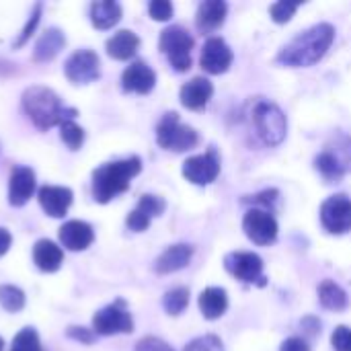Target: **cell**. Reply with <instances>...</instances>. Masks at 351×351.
<instances>
[{
    "instance_id": "cell-1",
    "label": "cell",
    "mask_w": 351,
    "mask_h": 351,
    "mask_svg": "<svg viewBox=\"0 0 351 351\" xmlns=\"http://www.w3.org/2000/svg\"><path fill=\"white\" fill-rule=\"evenodd\" d=\"M333 39H335V29L329 23H319L296 35L288 45H284L278 53V64L288 68L315 66L329 51Z\"/></svg>"
},
{
    "instance_id": "cell-2",
    "label": "cell",
    "mask_w": 351,
    "mask_h": 351,
    "mask_svg": "<svg viewBox=\"0 0 351 351\" xmlns=\"http://www.w3.org/2000/svg\"><path fill=\"white\" fill-rule=\"evenodd\" d=\"M23 107L39 130L62 125L64 121H70L76 115L74 109L64 107L60 97L51 88H45V86L27 88L23 95Z\"/></svg>"
},
{
    "instance_id": "cell-3",
    "label": "cell",
    "mask_w": 351,
    "mask_h": 351,
    "mask_svg": "<svg viewBox=\"0 0 351 351\" xmlns=\"http://www.w3.org/2000/svg\"><path fill=\"white\" fill-rule=\"evenodd\" d=\"M142 171V160L138 156H130L123 160H115L103 165L93 175V195L99 204H107L130 187V181Z\"/></svg>"
},
{
    "instance_id": "cell-4",
    "label": "cell",
    "mask_w": 351,
    "mask_h": 351,
    "mask_svg": "<svg viewBox=\"0 0 351 351\" xmlns=\"http://www.w3.org/2000/svg\"><path fill=\"white\" fill-rule=\"evenodd\" d=\"M251 123L261 138L263 144L267 146H278L284 142L286 132H288V121L284 111L271 103V101H257L251 111Z\"/></svg>"
},
{
    "instance_id": "cell-5",
    "label": "cell",
    "mask_w": 351,
    "mask_h": 351,
    "mask_svg": "<svg viewBox=\"0 0 351 351\" xmlns=\"http://www.w3.org/2000/svg\"><path fill=\"white\" fill-rule=\"evenodd\" d=\"M160 51L167 53L171 66L177 72H187L191 68V49H193V37L187 29L173 25L160 33Z\"/></svg>"
},
{
    "instance_id": "cell-6",
    "label": "cell",
    "mask_w": 351,
    "mask_h": 351,
    "mask_svg": "<svg viewBox=\"0 0 351 351\" xmlns=\"http://www.w3.org/2000/svg\"><path fill=\"white\" fill-rule=\"evenodd\" d=\"M197 132L179 121L177 113H167L156 128V142L165 150L185 152L197 144Z\"/></svg>"
},
{
    "instance_id": "cell-7",
    "label": "cell",
    "mask_w": 351,
    "mask_h": 351,
    "mask_svg": "<svg viewBox=\"0 0 351 351\" xmlns=\"http://www.w3.org/2000/svg\"><path fill=\"white\" fill-rule=\"evenodd\" d=\"M93 331L97 335H117L132 333L134 321L123 300H115L113 304L101 308L93 319Z\"/></svg>"
},
{
    "instance_id": "cell-8",
    "label": "cell",
    "mask_w": 351,
    "mask_h": 351,
    "mask_svg": "<svg viewBox=\"0 0 351 351\" xmlns=\"http://www.w3.org/2000/svg\"><path fill=\"white\" fill-rule=\"evenodd\" d=\"M321 222L331 234H346L351 230V199L348 195H331L321 206Z\"/></svg>"
},
{
    "instance_id": "cell-9",
    "label": "cell",
    "mask_w": 351,
    "mask_h": 351,
    "mask_svg": "<svg viewBox=\"0 0 351 351\" xmlns=\"http://www.w3.org/2000/svg\"><path fill=\"white\" fill-rule=\"evenodd\" d=\"M243 230L249 237V241H253L255 245H271L278 239V222L276 218L259 208H253L245 214L243 218Z\"/></svg>"
},
{
    "instance_id": "cell-10",
    "label": "cell",
    "mask_w": 351,
    "mask_h": 351,
    "mask_svg": "<svg viewBox=\"0 0 351 351\" xmlns=\"http://www.w3.org/2000/svg\"><path fill=\"white\" fill-rule=\"evenodd\" d=\"M220 175V158L214 148L183 162V177L193 185H210Z\"/></svg>"
},
{
    "instance_id": "cell-11",
    "label": "cell",
    "mask_w": 351,
    "mask_h": 351,
    "mask_svg": "<svg viewBox=\"0 0 351 351\" xmlns=\"http://www.w3.org/2000/svg\"><path fill=\"white\" fill-rule=\"evenodd\" d=\"M224 267L243 284L263 286V259L255 253H230L224 257Z\"/></svg>"
},
{
    "instance_id": "cell-12",
    "label": "cell",
    "mask_w": 351,
    "mask_h": 351,
    "mask_svg": "<svg viewBox=\"0 0 351 351\" xmlns=\"http://www.w3.org/2000/svg\"><path fill=\"white\" fill-rule=\"evenodd\" d=\"M66 76L68 80L76 84H86L99 78L101 68H99V56L90 49H78L74 51L68 62H66Z\"/></svg>"
},
{
    "instance_id": "cell-13",
    "label": "cell",
    "mask_w": 351,
    "mask_h": 351,
    "mask_svg": "<svg viewBox=\"0 0 351 351\" xmlns=\"http://www.w3.org/2000/svg\"><path fill=\"white\" fill-rule=\"evenodd\" d=\"M232 64V49L220 37H212L206 41L202 49V68L208 74H224Z\"/></svg>"
},
{
    "instance_id": "cell-14",
    "label": "cell",
    "mask_w": 351,
    "mask_h": 351,
    "mask_svg": "<svg viewBox=\"0 0 351 351\" xmlns=\"http://www.w3.org/2000/svg\"><path fill=\"white\" fill-rule=\"evenodd\" d=\"M165 212V199H160L158 195H142L138 206L130 212L128 216V226L134 230V232H142L150 226L152 218L160 216Z\"/></svg>"
},
{
    "instance_id": "cell-15",
    "label": "cell",
    "mask_w": 351,
    "mask_h": 351,
    "mask_svg": "<svg viewBox=\"0 0 351 351\" xmlns=\"http://www.w3.org/2000/svg\"><path fill=\"white\" fill-rule=\"evenodd\" d=\"M154 82H156V74L146 62H140V60L130 64L121 74V86L128 93L146 95L154 88Z\"/></svg>"
},
{
    "instance_id": "cell-16",
    "label": "cell",
    "mask_w": 351,
    "mask_h": 351,
    "mask_svg": "<svg viewBox=\"0 0 351 351\" xmlns=\"http://www.w3.org/2000/svg\"><path fill=\"white\" fill-rule=\"evenodd\" d=\"M37 197H39L43 212L51 218H62L72 204V191L68 187H58V185L41 187Z\"/></svg>"
},
{
    "instance_id": "cell-17",
    "label": "cell",
    "mask_w": 351,
    "mask_h": 351,
    "mask_svg": "<svg viewBox=\"0 0 351 351\" xmlns=\"http://www.w3.org/2000/svg\"><path fill=\"white\" fill-rule=\"evenodd\" d=\"M60 241L68 251H84L95 241V230L82 220H70L60 228Z\"/></svg>"
},
{
    "instance_id": "cell-18",
    "label": "cell",
    "mask_w": 351,
    "mask_h": 351,
    "mask_svg": "<svg viewBox=\"0 0 351 351\" xmlns=\"http://www.w3.org/2000/svg\"><path fill=\"white\" fill-rule=\"evenodd\" d=\"M212 95H214V86L204 76H195L181 86V103H183V107H187L191 111L204 109L210 103Z\"/></svg>"
},
{
    "instance_id": "cell-19",
    "label": "cell",
    "mask_w": 351,
    "mask_h": 351,
    "mask_svg": "<svg viewBox=\"0 0 351 351\" xmlns=\"http://www.w3.org/2000/svg\"><path fill=\"white\" fill-rule=\"evenodd\" d=\"M35 191V173L29 167H16L8 183L10 206H25Z\"/></svg>"
},
{
    "instance_id": "cell-20",
    "label": "cell",
    "mask_w": 351,
    "mask_h": 351,
    "mask_svg": "<svg viewBox=\"0 0 351 351\" xmlns=\"http://www.w3.org/2000/svg\"><path fill=\"white\" fill-rule=\"evenodd\" d=\"M193 257V247L191 245H173L169 247L154 263L156 274H173L189 265Z\"/></svg>"
},
{
    "instance_id": "cell-21",
    "label": "cell",
    "mask_w": 351,
    "mask_h": 351,
    "mask_svg": "<svg viewBox=\"0 0 351 351\" xmlns=\"http://www.w3.org/2000/svg\"><path fill=\"white\" fill-rule=\"evenodd\" d=\"M226 12H228V6L222 0H206V2H202L199 8H197V16H195L197 29L204 31V33L216 31L218 27H222V23L226 19Z\"/></svg>"
},
{
    "instance_id": "cell-22",
    "label": "cell",
    "mask_w": 351,
    "mask_h": 351,
    "mask_svg": "<svg viewBox=\"0 0 351 351\" xmlns=\"http://www.w3.org/2000/svg\"><path fill=\"white\" fill-rule=\"evenodd\" d=\"M33 261H35V265L41 271L51 274V271H58L62 267L64 253H62V249L56 243H51L47 239H41L33 247Z\"/></svg>"
},
{
    "instance_id": "cell-23",
    "label": "cell",
    "mask_w": 351,
    "mask_h": 351,
    "mask_svg": "<svg viewBox=\"0 0 351 351\" xmlns=\"http://www.w3.org/2000/svg\"><path fill=\"white\" fill-rule=\"evenodd\" d=\"M228 308V296L224 288H208L199 296V311L208 321L220 319Z\"/></svg>"
},
{
    "instance_id": "cell-24",
    "label": "cell",
    "mask_w": 351,
    "mask_h": 351,
    "mask_svg": "<svg viewBox=\"0 0 351 351\" xmlns=\"http://www.w3.org/2000/svg\"><path fill=\"white\" fill-rule=\"evenodd\" d=\"M64 45H66L64 33L60 29H47L35 45L33 58H35V62H49L60 53V49Z\"/></svg>"
},
{
    "instance_id": "cell-25",
    "label": "cell",
    "mask_w": 351,
    "mask_h": 351,
    "mask_svg": "<svg viewBox=\"0 0 351 351\" xmlns=\"http://www.w3.org/2000/svg\"><path fill=\"white\" fill-rule=\"evenodd\" d=\"M140 47V39L136 37V33L123 29L117 31L109 41H107V53L115 60H130Z\"/></svg>"
},
{
    "instance_id": "cell-26",
    "label": "cell",
    "mask_w": 351,
    "mask_h": 351,
    "mask_svg": "<svg viewBox=\"0 0 351 351\" xmlns=\"http://www.w3.org/2000/svg\"><path fill=\"white\" fill-rule=\"evenodd\" d=\"M121 19V6L113 0L93 2L90 6V21L97 29H111Z\"/></svg>"
},
{
    "instance_id": "cell-27",
    "label": "cell",
    "mask_w": 351,
    "mask_h": 351,
    "mask_svg": "<svg viewBox=\"0 0 351 351\" xmlns=\"http://www.w3.org/2000/svg\"><path fill=\"white\" fill-rule=\"evenodd\" d=\"M319 300H321V304H323L327 311H335V313L346 311L348 304H350L348 294H346L335 282H331V280H325V282L319 286Z\"/></svg>"
},
{
    "instance_id": "cell-28",
    "label": "cell",
    "mask_w": 351,
    "mask_h": 351,
    "mask_svg": "<svg viewBox=\"0 0 351 351\" xmlns=\"http://www.w3.org/2000/svg\"><path fill=\"white\" fill-rule=\"evenodd\" d=\"M315 167H317V171L321 173V177L327 181V183H337V181H341V177L346 175V169H343V165L337 160V156L333 154V152H329L327 148L315 158Z\"/></svg>"
},
{
    "instance_id": "cell-29",
    "label": "cell",
    "mask_w": 351,
    "mask_h": 351,
    "mask_svg": "<svg viewBox=\"0 0 351 351\" xmlns=\"http://www.w3.org/2000/svg\"><path fill=\"white\" fill-rule=\"evenodd\" d=\"M189 304V290L187 288H173L165 294L162 298V306L171 317L181 315Z\"/></svg>"
},
{
    "instance_id": "cell-30",
    "label": "cell",
    "mask_w": 351,
    "mask_h": 351,
    "mask_svg": "<svg viewBox=\"0 0 351 351\" xmlns=\"http://www.w3.org/2000/svg\"><path fill=\"white\" fill-rule=\"evenodd\" d=\"M0 306L8 313H19L25 306V294L16 286H0Z\"/></svg>"
},
{
    "instance_id": "cell-31",
    "label": "cell",
    "mask_w": 351,
    "mask_h": 351,
    "mask_svg": "<svg viewBox=\"0 0 351 351\" xmlns=\"http://www.w3.org/2000/svg\"><path fill=\"white\" fill-rule=\"evenodd\" d=\"M10 351H41V343H39V335L27 327L23 331L16 333V337L12 339Z\"/></svg>"
},
{
    "instance_id": "cell-32",
    "label": "cell",
    "mask_w": 351,
    "mask_h": 351,
    "mask_svg": "<svg viewBox=\"0 0 351 351\" xmlns=\"http://www.w3.org/2000/svg\"><path fill=\"white\" fill-rule=\"evenodd\" d=\"M327 150H329V152H333V154L337 156V160L343 165L346 173L351 171V138L350 136L339 134V136L335 138V144H329V146H327Z\"/></svg>"
},
{
    "instance_id": "cell-33",
    "label": "cell",
    "mask_w": 351,
    "mask_h": 351,
    "mask_svg": "<svg viewBox=\"0 0 351 351\" xmlns=\"http://www.w3.org/2000/svg\"><path fill=\"white\" fill-rule=\"evenodd\" d=\"M60 136L68 144L70 150H78L82 146V142H84V130L80 125H76L72 119L70 121H64L60 125Z\"/></svg>"
},
{
    "instance_id": "cell-34",
    "label": "cell",
    "mask_w": 351,
    "mask_h": 351,
    "mask_svg": "<svg viewBox=\"0 0 351 351\" xmlns=\"http://www.w3.org/2000/svg\"><path fill=\"white\" fill-rule=\"evenodd\" d=\"M278 191L276 189H265V191H261V193H257V195H247V197H243V204H253V206H261L265 212H269L271 214V210H274V206H276V202H278ZM259 208V210H261Z\"/></svg>"
},
{
    "instance_id": "cell-35",
    "label": "cell",
    "mask_w": 351,
    "mask_h": 351,
    "mask_svg": "<svg viewBox=\"0 0 351 351\" xmlns=\"http://www.w3.org/2000/svg\"><path fill=\"white\" fill-rule=\"evenodd\" d=\"M298 6L300 4H296V2H276V4H271L269 12H271V19L282 25V23H288L294 16Z\"/></svg>"
},
{
    "instance_id": "cell-36",
    "label": "cell",
    "mask_w": 351,
    "mask_h": 351,
    "mask_svg": "<svg viewBox=\"0 0 351 351\" xmlns=\"http://www.w3.org/2000/svg\"><path fill=\"white\" fill-rule=\"evenodd\" d=\"M185 351H224V348H222V341L216 335H204V337L193 339L185 348Z\"/></svg>"
},
{
    "instance_id": "cell-37",
    "label": "cell",
    "mask_w": 351,
    "mask_h": 351,
    "mask_svg": "<svg viewBox=\"0 0 351 351\" xmlns=\"http://www.w3.org/2000/svg\"><path fill=\"white\" fill-rule=\"evenodd\" d=\"M148 12L154 21H169L173 16V4L169 0H152L148 4Z\"/></svg>"
},
{
    "instance_id": "cell-38",
    "label": "cell",
    "mask_w": 351,
    "mask_h": 351,
    "mask_svg": "<svg viewBox=\"0 0 351 351\" xmlns=\"http://www.w3.org/2000/svg\"><path fill=\"white\" fill-rule=\"evenodd\" d=\"M331 343H333V350L335 351H351V329L341 325L333 331L331 335Z\"/></svg>"
},
{
    "instance_id": "cell-39",
    "label": "cell",
    "mask_w": 351,
    "mask_h": 351,
    "mask_svg": "<svg viewBox=\"0 0 351 351\" xmlns=\"http://www.w3.org/2000/svg\"><path fill=\"white\" fill-rule=\"evenodd\" d=\"M39 12H41V4H35V10H33V14H31V19H29V23L25 25V29H23V33H21V37L16 39V47H21L29 37H31V33H33V29L37 27V23H39Z\"/></svg>"
},
{
    "instance_id": "cell-40",
    "label": "cell",
    "mask_w": 351,
    "mask_h": 351,
    "mask_svg": "<svg viewBox=\"0 0 351 351\" xmlns=\"http://www.w3.org/2000/svg\"><path fill=\"white\" fill-rule=\"evenodd\" d=\"M136 351H173L165 341L156 339V337H146L142 339L138 346H136Z\"/></svg>"
},
{
    "instance_id": "cell-41",
    "label": "cell",
    "mask_w": 351,
    "mask_h": 351,
    "mask_svg": "<svg viewBox=\"0 0 351 351\" xmlns=\"http://www.w3.org/2000/svg\"><path fill=\"white\" fill-rule=\"evenodd\" d=\"M68 337L70 339H76L80 343H93L95 341V333L84 329V327H70L68 329Z\"/></svg>"
},
{
    "instance_id": "cell-42",
    "label": "cell",
    "mask_w": 351,
    "mask_h": 351,
    "mask_svg": "<svg viewBox=\"0 0 351 351\" xmlns=\"http://www.w3.org/2000/svg\"><path fill=\"white\" fill-rule=\"evenodd\" d=\"M280 351H311V346L300 337H290L282 343Z\"/></svg>"
},
{
    "instance_id": "cell-43",
    "label": "cell",
    "mask_w": 351,
    "mask_h": 351,
    "mask_svg": "<svg viewBox=\"0 0 351 351\" xmlns=\"http://www.w3.org/2000/svg\"><path fill=\"white\" fill-rule=\"evenodd\" d=\"M10 243H12V237L6 228H0V257L10 249Z\"/></svg>"
},
{
    "instance_id": "cell-44",
    "label": "cell",
    "mask_w": 351,
    "mask_h": 351,
    "mask_svg": "<svg viewBox=\"0 0 351 351\" xmlns=\"http://www.w3.org/2000/svg\"><path fill=\"white\" fill-rule=\"evenodd\" d=\"M302 327H306V331H308L311 335H315V333L321 331V323H319L317 319H304V321H302Z\"/></svg>"
},
{
    "instance_id": "cell-45",
    "label": "cell",
    "mask_w": 351,
    "mask_h": 351,
    "mask_svg": "<svg viewBox=\"0 0 351 351\" xmlns=\"http://www.w3.org/2000/svg\"><path fill=\"white\" fill-rule=\"evenodd\" d=\"M2 346H4V343H2V337H0V351H2Z\"/></svg>"
}]
</instances>
